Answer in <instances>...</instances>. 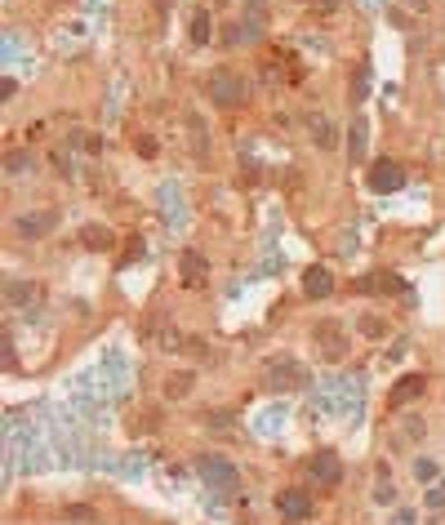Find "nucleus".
Here are the masks:
<instances>
[{
    "label": "nucleus",
    "mask_w": 445,
    "mask_h": 525,
    "mask_svg": "<svg viewBox=\"0 0 445 525\" xmlns=\"http://www.w3.org/2000/svg\"><path fill=\"white\" fill-rule=\"evenodd\" d=\"M245 94H249V85L236 72H227V67H218V72L205 76V98H210L214 107H241Z\"/></svg>",
    "instance_id": "obj_1"
},
{
    "label": "nucleus",
    "mask_w": 445,
    "mask_h": 525,
    "mask_svg": "<svg viewBox=\"0 0 445 525\" xmlns=\"http://www.w3.org/2000/svg\"><path fill=\"white\" fill-rule=\"evenodd\" d=\"M196 472L205 476V486H214V490H222V494H232L236 486H241L236 463L222 459V454H201V459H196Z\"/></svg>",
    "instance_id": "obj_2"
},
{
    "label": "nucleus",
    "mask_w": 445,
    "mask_h": 525,
    "mask_svg": "<svg viewBox=\"0 0 445 525\" xmlns=\"http://www.w3.org/2000/svg\"><path fill=\"white\" fill-rule=\"evenodd\" d=\"M263 388L268 392H299V388H308V370H303L299 361H272L268 365V374H263Z\"/></svg>",
    "instance_id": "obj_3"
},
{
    "label": "nucleus",
    "mask_w": 445,
    "mask_h": 525,
    "mask_svg": "<svg viewBox=\"0 0 445 525\" xmlns=\"http://www.w3.org/2000/svg\"><path fill=\"white\" fill-rule=\"evenodd\" d=\"M312 343H316V357L321 361H343L347 357V334L339 321H321L312 330Z\"/></svg>",
    "instance_id": "obj_4"
},
{
    "label": "nucleus",
    "mask_w": 445,
    "mask_h": 525,
    "mask_svg": "<svg viewBox=\"0 0 445 525\" xmlns=\"http://www.w3.org/2000/svg\"><path fill=\"white\" fill-rule=\"evenodd\" d=\"M54 227H58V209H36V214L13 218V236L18 240H45Z\"/></svg>",
    "instance_id": "obj_5"
},
{
    "label": "nucleus",
    "mask_w": 445,
    "mask_h": 525,
    "mask_svg": "<svg viewBox=\"0 0 445 525\" xmlns=\"http://www.w3.org/2000/svg\"><path fill=\"white\" fill-rule=\"evenodd\" d=\"M276 512H281L285 521H308L312 517V494L303 486H285L281 494H276Z\"/></svg>",
    "instance_id": "obj_6"
},
{
    "label": "nucleus",
    "mask_w": 445,
    "mask_h": 525,
    "mask_svg": "<svg viewBox=\"0 0 445 525\" xmlns=\"http://www.w3.org/2000/svg\"><path fill=\"white\" fill-rule=\"evenodd\" d=\"M406 187V169L392 161H374L370 165V192H401Z\"/></svg>",
    "instance_id": "obj_7"
},
{
    "label": "nucleus",
    "mask_w": 445,
    "mask_h": 525,
    "mask_svg": "<svg viewBox=\"0 0 445 525\" xmlns=\"http://www.w3.org/2000/svg\"><path fill=\"white\" fill-rule=\"evenodd\" d=\"M330 294H334V272L325 263L308 267V272H303V299H330Z\"/></svg>",
    "instance_id": "obj_8"
},
{
    "label": "nucleus",
    "mask_w": 445,
    "mask_h": 525,
    "mask_svg": "<svg viewBox=\"0 0 445 525\" xmlns=\"http://www.w3.org/2000/svg\"><path fill=\"white\" fill-rule=\"evenodd\" d=\"M183 125H187V138H192V156L205 165L210 161V134H205V121H201V111H187L183 116Z\"/></svg>",
    "instance_id": "obj_9"
},
{
    "label": "nucleus",
    "mask_w": 445,
    "mask_h": 525,
    "mask_svg": "<svg viewBox=\"0 0 445 525\" xmlns=\"http://www.w3.org/2000/svg\"><path fill=\"white\" fill-rule=\"evenodd\" d=\"M427 392V374H406L392 388V409H401V405H410V401H419V396Z\"/></svg>",
    "instance_id": "obj_10"
},
{
    "label": "nucleus",
    "mask_w": 445,
    "mask_h": 525,
    "mask_svg": "<svg viewBox=\"0 0 445 525\" xmlns=\"http://www.w3.org/2000/svg\"><path fill=\"white\" fill-rule=\"evenodd\" d=\"M312 476L321 481V486H339V476H343V463H339V454H334V450L316 454V459H312Z\"/></svg>",
    "instance_id": "obj_11"
},
{
    "label": "nucleus",
    "mask_w": 445,
    "mask_h": 525,
    "mask_svg": "<svg viewBox=\"0 0 445 525\" xmlns=\"http://www.w3.org/2000/svg\"><path fill=\"white\" fill-rule=\"evenodd\" d=\"M192 388H196V370H174L165 378V401H178V396H187Z\"/></svg>",
    "instance_id": "obj_12"
},
{
    "label": "nucleus",
    "mask_w": 445,
    "mask_h": 525,
    "mask_svg": "<svg viewBox=\"0 0 445 525\" xmlns=\"http://www.w3.org/2000/svg\"><path fill=\"white\" fill-rule=\"evenodd\" d=\"M187 36H192V45H196V49H205V45H210V36H214L210 9H196V13H192V27H187Z\"/></svg>",
    "instance_id": "obj_13"
},
{
    "label": "nucleus",
    "mask_w": 445,
    "mask_h": 525,
    "mask_svg": "<svg viewBox=\"0 0 445 525\" xmlns=\"http://www.w3.org/2000/svg\"><path fill=\"white\" fill-rule=\"evenodd\" d=\"M308 130H312V143H316V147H325V152L339 143V134H334L330 116H308Z\"/></svg>",
    "instance_id": "obj_14"
},
{
    "label": "nucleus",
    "mask_w": 445,
    "mask_h": 525,
    "mask_svg": "<svg viewBox=\"0 0 445 525\" xmlns=\"http://www.w3.org/2000/svg\"><path fill=\"white\" fill-rule=\"evenodd\" d=\"M5 294H9V303H13V307H27L32 299H40V285H36V280H9Z\"/></svg>",
    "instance_id": "obj_15"
},
{
    "label": "nucleus",
    "mask_w": 445,
    "mask_h": 525,
    "mask_svg": "<svg viewBox=\"0 0 445 525\" xmlns=\"http://www.w3.org/2000/svg\"><path fill=\"white\" fill-rule=\"evenodd\" d=\"M183 280H187V285H201V280H205V254H196V249L183 254Z\"/></svg>",
    "instance_id": "obj_16"
},
{
    "label": "nucleus",
    "mask_w": 445,
    "mask_h": 525,
    "mask_svg": "<svg viewBox=\"0 0 445 525\" xmlns=\"http://www.w3.org/2000/svg\"><path fill=\"white\" fill-rule=\"evenodd\" d=\"M161 347H165V352H205L196 338H187V334H178V330L165 334V338H161Z\"/></svg>",
    "instance_id": "obj_17"
},
{
    "label": "nucleus",
    "mask_w": 445,
    "mask_h": 525,
    "mask_svg": "<svg viewBox=\"0 0 445 525\" xmlns=\"http://www.w3.org/2000/svg\"><path fill=\"white\" fill-rule=\"evenodd\" d=\"M80 240H85L89 249H107V245H111V232H107L103 223H89L85 232H80Z\"/></svg>",
    "instance_id": "obj_18"
},
{
    "label": "nucleus",
    "mask_w": 445,
    "mask_h": 525,
    "mask_svg": "<svg viewBox=\"0 0 445 525\" xmlns=\"http://www.w3.org/2000/svg\"><path fill=\"white\" fill-rule=\"evenodd\" d=\"M365 143H370V130H365V121H356L352 125V156H365Z\"/></svg>",
    "instance_id": "obj_19"
},
{
    "label": "nucleus",
    "mask_w": 445,
    "mask_h": 525,
    "mask_svg": "<svg viewBox=\"0 0 445 525\" xmlns=\"http://www.w3.org/2000/svg\"><path fill=\"white\" fill-rule=\"evenodd\" d=\"M356 325H361V334H365V338H383V334H387V325H383L379 316H361Z\"/></svg>",
    "instance_id": "obj_20"
},
{
    "label": "nucleus",
    "mask_w": 445,
    "mask_h": 525,
    "mask_svg": "<svg viewBox=\"0 0 445 525\" xmlns=\"http://www.w3.org/2000/svg\"><path fill=\"white\" fill-rule=\"evenodd\" d=\"M414 476H419L423 486H432V481H437V463L432 459H419V463H414Z\"/></svg>",
    "instance_id": "obj_21"
},
{
    "label": "nucleus",
    "mask_w": 445,
    "mask_h": 525,
    "mask_svg": "<svg viewBox=\"0 0 445 525\" xmlns=\"http://www.w3.org/2000/svg\"><path fill=\"white\" fill-rule=\"evenodd\" d=\"M374 499H379V503H396V490L387 486V481H379V486H374Z\"/></svg>",
    "instance_id": "obj_22"
},
{
    "label": "nucleus",
    "mask_w": 445,
    "mask_h": 525,
    "mask_svg": "<svg viewBox=\"0 0 445 525\" xmlns=\"http://www.w3.org/2000/svg\"><path fill=\"white\" fill-rule=\"evenodd\" d=\"M316 13H339V0H308Z\"/></svg>",
    "instance_id": "obj_23"
},
{
    "label": "nucleus",
    "mask_w": 445,
    "mask_h": 525,
    "mask_svg": "<svg viewBox=\"0 0 445 525\" xmlns=\"http://www.w3.org/2000/svg\"><path fill=\"white\" fill-rule=\"evenodd\" d=\"M138 152H143L147 161H151V156H156V138H138Z\"/></svg>",
    "instance_id": "obj_24"
},
{
    "label": "nucleus",
    "mask_w": 445,
    "mask_h": 525,
    "mask_svg": "<svg viewBox=\"0 0 445 525\" xmlns=\"http://www.w3.org/2000/svg\"><path fill=\"white\" fill-rule=\"evenodd\" d=\"M9 169H13V174H18V169H27V152H13V156H9Z\"/></svg>",
    "instance_id": "obj_25"
},
{
    "label": "nucleus",
    "mask_w": 445,
    "mask_h": 525,
    "mask_svg": "<svg viewBox=\"0 0 445 525\" xmlns=\"http://www.w3.org/2000/svg\"><path fill=\"white\" fill-rule=\"evenodd\" d=\"M151 5H156V13H170V9H174V0H151Z\"/></svg>",
    "instance_id": "obj_26"
},
{
    "label": "nucleus",
    "mask_w": 445,
    "mask_h": 525,
    "mask_svg": "<svg viewBox=\"0 0 445 525\" xmlns=\"http://www.w3.org/2000/svg\"><path fill=\"white\" fill-rule=\"evenodd\" d=\"M406 5H410V9H427V0H406Z\"/></svg>",
    "instance_id": "obj_27"
}]
</instances>
